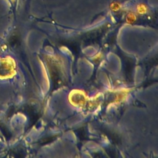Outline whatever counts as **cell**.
<instances>
[{"mask_svg":"<svg viewBox=\"0 0 158 158\" xmlns=\"http://www.w3.org/2000/svg\"><path fill=\"white\" fill-rule=\"evenodd\" d=\"M69 100L73 106H80L85 104L86 101V96L85 93L81 90H73L70 93Z\"/></svg>","mask_w":158,"mask_h":158,"instance_id":"1","label":"cell"}]
</instances>
